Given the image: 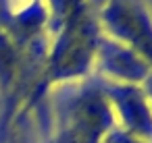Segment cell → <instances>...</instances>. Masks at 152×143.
<instances>
[{
	"mask_svg": "<svg viewBox=\"0 0 152 143\" xmlns=\"http://www.w3.org/2000/svg\"><path fill=\"white\" fill-rule=\"evenodd\" d=\"M113 124L110 102L104 87L79 89L67 108V131L65 135L73 143H102Z\"/></svg>",
	"mask_w": 152,
	"mask_h": 143,
	"instance_id": "3957f363",
	"label": "cell"
},
{
	"mask_svg": "<svg viewBox=\"0 0 152 143\" xmlns=\"http://www.w3.org/2000/svg\"><path fill=\"white\" fill-rule=\"evenodd\" d=\"M102 29L90 2H79L61 21L54 50L48 60L46 81H69L83 77L96 60V48Z\"/></svg>",
	"mask_w": 152,
	"mask_h": 143,
	"instance_id": "6da1fadb",
	"label": "cell"
},
{
	"mask_svg": "<svg viewBox=\"0 0 152 143\" xmlns=\"http://www.w3.org/2000/svg\"><path fill=\"white\" fill-rule=\"evenodd\" d=\"M58 143H73V141H71V139H69V137L63 133V135H61V139H58Z\"/></svg>",
	"mask_w": 152,
	"mask_h": 143,
	"instance_id": "52a82bcc",
	"label": "cell"
},
{
	"mask_svg": "<svg viewBox=\"0 0 152 143\" xmlns=\"http://www.w3.org/2000/svg\"><path fill=\"white\" fill-rule=\"evenodd\" d=\"M96 19L104 35L135 52L152 69V15L140 0H104Z\"/></svg>",
	"mask_w": 152,
	"mask_h": 143,
	"instance_id": "7a4b0ae2",
	"label": "cell"
},
{
	"mask_svg": "<svg viewBox=\"0 0 152 143\" xmlns=\"http://www.w3.org/2000/svg\"><path fill=\"white\" fill-rule=\"evenodd\" d=\"M102 143H146V141H140V139L131 137L129 133L117 131V133H110V135H106Z\"/></svg>",
	"mask_w": 152,
	"mask_h": 143,
	"instance_id": "8992f818",
	"label": "cell"
},
{
	"mask_svg": "<svg viewBox=\"0 0 152 143\" xmlns=\"http://www.w3.org/2000/svg\"><path fill=\"white\" fill-rule=\"evenodd\" d=\"M102 71L113 77L117 83H127V85H135L142 83L150 77V66L129 48H125L123 44L110 40L108 35H100L98 48H96V60Z\"/></svg>",
	"mask_w": 152,
	"mask_h": 143,
	"instance_id": "5b68a950",
	"label": "cell"
},
{
	"mask_svg": "<svg viewBox=\"0 0 152 143\" xmlns=\"http://www.w3.org/2000/svg\"><path fill=\"white\" fill-rule=\"evenodd\" d=\"M146 81H148V87H150V93H152V75H150V77H148Z\"/></svg>",
	"mask_w": 152,
	"mask_h": 143,
	"instance_id": "ba28073f",
	"label": "cell"
},
{
	"mask_svg": "<svg viewBox=\"0 0 152 143\" xmlns=\"http://www.w3.org/2000/svg\"><path fill=\"white\" fill-rule=\"evenodd\" d=\"M104 93L108 102L117 106L121 118L125 120L127 133L140 141H148L152 137V108L142 89H137V85L113 83L104 87Z\"/></svg>",
	"mask_w": 152,
	"mask_h": 143,
	"instance_id": "277c9868",
	"label": "cell"
}]
</instances>
